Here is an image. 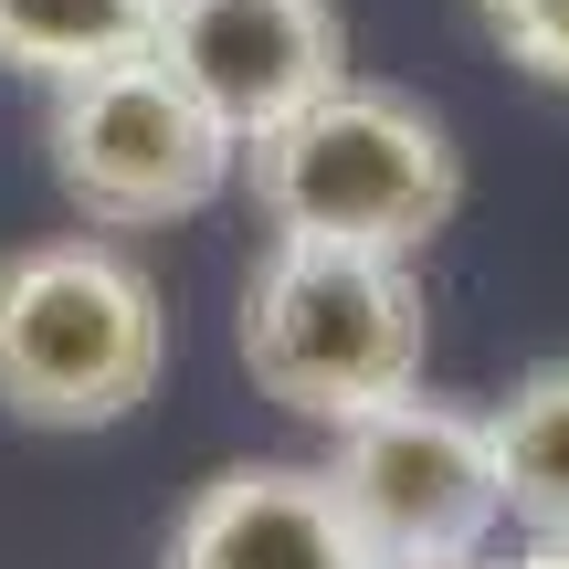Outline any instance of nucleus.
<instances>
[{
	"label": "nucleus",
	"instance_id": "0eeeda50",
	"mask_svg": "<svg viewBox=\"0 0 569 569\" xmlns=\"http://www.w3.org/2000/svg\"><path fill=\"white\" fill-rule=\"evenodd\" d=\"M169 569H369L317 465H222L169 517Z\"/></svg>",
	"mask_w": 569,
	"mask_h": 569
},
{
	"label": "nucleus",
	"instance_id": "7ed1b4c3",
	"mask_svg": "<svg viewBox=\"0 0 569 569\" xmlns=\"http://www.w3.org/2000/svg\"><path fill=\"white\" fill-rule=\"evenodd\" d=\"M169 369V296L106 232L0 253V411L32 432H106Z\"/></svg>",
	"mask_w": 569,
	"mask_h": 569
},
{
	"label": "nucleus",
	"instance_id": "423d86ee",
	"mask_svg": "<svg viewBox=\"0 0 569 569\" xmlns=\"http://www.w3.org/2000/svg\"><path fill=\"white\" fill-rule=\"evenodd\" d=\"M148 53L253 148L264 127H284L306 96L348 74V21L338 0H159Z\"/></svg>",
	"mask_w": 569,
	"mask_h": 569
},
{
	"label": "nucleus",
	"instance_id": "f257e3e1",
	"mask_svg": "<svg viewBox=\"0 0 569 569\" xmlns=\"http://www.w3.org/2000/svg\"><path fill=\"white\" fill-rule=\"evenodd\" d=\"M243 180L274 243H348L422 264L465 211V148L422 96L338 74L327 96H306L284 127L243 148Z\"/></svg>",
	"mask_w": 569,
	"mask_h": 569
},
{
	"label": "nucleus",
	"instance_id": "20e7f679",
	"mask_svg": "<svg viewBox=\"0 0 569 569\" xmlns=\"http://www.w3.org/2000/svg\"><path fill=\"white\" fill-rule=\"evenodd\" d=\"M42 159H53V190L96 232H169L232 190L243 138L159 53H127V63H96V74L53 84Z\"/></svg>",
	"mask_w": 569,
	"mask_h": 569
},
{
	"label": "nucleus",
	"instance_id": "9d476101",
	"mask_svg": "<svg viewBox=\"0 0 569 569\" xmlns=\"http://www.w3.org/2000/svg\"><path fill=\"white\" fill-rule=\"evenodd\" d=\"M475 21H486V42H496L528 84L569 96V0H475Z\"/></svg>",
	"mask_w": 569,
	"mask_h": 569
},
{
	"label": "nucleus",
	"instance_id": "9b49d317",
	"mask_svg": "<svg viewBox=\"0 0 569 569\" xmlns=\"http://www.w3.org/2000/svg\"><path fill=\"white\" fill-rule=\"evenodd\" d=\"M507 569H569V549H549V538H528V549H517Z\"/></svg>",
	"mask_w": 569,
	"mask_h": 569
},
{
	"label": "nucleus",
	"instance_id": "6e6552de",
	"mask_svg": "<svg viewBox=\"0 0 569 569\" xmlns=\"http://www.w3.org/2000/svg\"><path fill=\"white\" fill-rule=\"evenodd\" d=\"M486 453H496V517L517 538L569 549V359H538L507 380V401L486 411Z\"/></svg>",
	"mask_w": 569,
	"mask_h": 569
},
{
	"label": "nucleus",
	"instance_id": "f8f14e48",
	"mask_svg": "<svg viewBox=\"0 0 569 569\" xmlns=\"http://www.w3.org/2000/svg\"><path fill=\"white\" fill-rule=\"evenodd\" d=\"M401 569H496L486 549H453V559H401Z\"/></svg>",
	"mask_w": 569,
	"mask_h": 569
},
{
	"label": "nucleus",
	"instance_id": "1a4fd4ad",
	"mask_svg": "<svg viewBox=\"0 0 569 569\" xmlns=\"http://www.w3.org/2000/svg\"><path fill=\"white\" fill-rule=\"evenodd\" d=\"M148 32H159V0H0V74L53 96L96 63L148 53Z\"/></svg>",
	"mask_w": 569,
	"mask_h": 569
},
{
	"label": "nucleus",
	"instance_id": "39448f33",
	"mask_svg": "<svg viewBox=\"0 0 569 569\" xmlns=\"http://www.w3.org/2000/svg\"><path fill=\"white\" fill-rule=\"evenodd\" d=\"M327 496L348 507L369 569L401 559H453L496 538V453H486V411L401 390V401L359 411L327 432Z\"/></svg>",
	"mask_w": 569,
	"mask_h": 569
},
{
	"label": "nucleus",
	"instance_id": "f03ea898",
	"mask_svg": "<svg viewBox=\"0 0 569 569\" xmlns=\"http://www.w3.org/2000/svg\"><path fill=\"white\" fill-rule=\"evenodd\" d=\"M432 359V296L411 253H348V243H264L243 274V369L274 411L338 432L359 411L422 390Z\"/></svg>",
	"mask_w": 569,
	"mask_h": 569
}]
</instances>
